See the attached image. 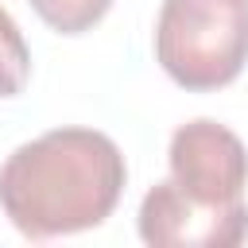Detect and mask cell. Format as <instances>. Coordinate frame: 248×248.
I'll use <instances>...</instances> for the list:
<instances>
[{
    "label": "cell",
    "mask_w": 248,
    "mask_h": 248,
    "mask_svg": "<svg viewBox=\"0 0 248 248\" xmlns=\"http://www.w3.org/2000/svg\"><path fill=\"white\" fill-rule=\"evenodd\" d=\"M128 163L97 128H50L19 143L0 167V209L27 240L97 229L112 217Z\"/></svg>",
    "instance_id": "1"
},
{
    "label": "cell",
    "mask_w": 248,
    "mask_h": 248,
    "mask_svg": "<svg viewBox=\"0 0 248 248\" xmlns=\"http://www.w3.org/2000/svg\"><path fill=\"white\" fill-rule=\"evenodd\" d=\"M155 58L186 93H213L248 62V0H163Z\"/></svg>",
    "instance_id": "2"
},
{
    "label": "cell",
    "mask_w": 248,
    "mask_h": 248,
    "mask_svg": "<svg viewBox=\"0 0 248 248\" xmlns=\"http://www.w3.org/2000/svg\"><path fill=\"white\" fill-rule=\"evenodd\" d=\"M170 182L182 198L209 209H244L248 190V147L240 136L209 116L186 120L174 128L170 147Z\"/></svg>",
    "instance_id": "3"
},
{
    "label": "cell",
    "mask_w": 248,
    "mask_h": 248,
    "mask_svg": "<svg viewBox=\"0 0 248 248\" xmlns=\"http://www.w3.org/2000/svg\"><path fill=\"white\" fill-rule=\"evenodd\" d=\"M140 240L155 248H236L248 240V205L244 209H209L174 190L170 178L155 182L136 217Z\"/></svg>",
    "instance_id": "4"
},
{
    "label": "cell",
    "mask_w": 248,
    "mask_h": 248,
    "mask_svg": "<svg viewBox=\"0 0 248 248\" xmlns=\"http://www.w3.org/2000/svg\"><path fill=\"white\" fill-rule=\"evenodd\" d=\"M27 78H31V50L23 43L19 23L0 4V101L19 97L23 85H27Z\"/></svg>",
    "instance_id": "5"
},
{
    "label": "cell",
    "mask_w": 248,
    "mask_h": 248,
    "mask_svg": "<svg viewBox=\"0 0 248 248\" xmlns=\"http://www.w3.org/2000/svg\"><path fill=\"white\" fill-rule=\"evenodd\" d=\"M31 8H35V16L50 27V31H58V35H85V31H93L105 16H108V8H112V0H27Z\"/></svg>",
    "instance_id": "6"
}]
</instances>
